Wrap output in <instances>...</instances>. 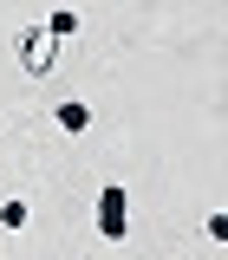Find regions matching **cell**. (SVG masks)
I'll return each instance as SVG.
<instances>
[{"mask_svg":"<svg viewBox=\"0 0 228 260\" xmlns=\"http://www.w3.org/2000/svg\"><path fill=\"white\" fill-rule=\"evenodd\" d=\"M13 59H20L26 78H52V72H59V32L46 26V20H39V26H20L13 32Z\"/></svg>","mask_w":228,"mask_h":260,"instance_id":"1","label":"cell"},{"mask_svg":"<svg viewBox=\"0 0 228 260\" xmlns=\"http://www.w3.org/2000/svg\"><path fill=\"white\" fill-rule=\"evenodd\" d=\"M130 234V195L124 182H104L98 189V241H124Z\"/></svg>","mask_w":228,"mask_h":260,"instance_id":"2","label":"cell"},{"mask_svg":"<svg viewBox=\"0 0 228 260\" xmlns=\"http://www.w3.org/2000/svg\"><path fill=\"white\" fill-rule=\"evenodd\" d=\"M52 124H59L65 137H78V130H92V104H85V98H65L59 111H52Z\"/></svg>","mask_w":228,"mask_h":260,"instance_id":"3","label":"cell"},{"mask_svg":"<svg viewBox=\"0 0 228 260\" xmlns=\"http://www.w3.org/2000/svg\"><path fill=\"white\" fill-rule=\"evenodd\" d=\"M0 228H7V234H26L33 228V202L26 195H7V202H0Z\"/></svg>","mask_w":228,"mask_h":260,"instance_id":"4","label":"cell"},{"mask_svg":"<svg viewBox=\"0 0 228 260\" xmlns=\"http://www.w3.org/2000/svg\"><path fill=\"white\" fill-rule=\"evenodd\" d=\"M46 26L59 32V39H72V32L85 26V20H78V7H52V13H46Z\"/></svg>","mask_w":228,"mask_h":260,"instance_id":"5","label":"cell"},{"mask_svg":"<svg viewBox=\"0 0 228 260\" xmlns=\"http://www.w3.org/2000/svg\"><path fill=\"white\" fill-rule=\"evenodd\" d=\"M202 241H228V215H222V208H215V215L202 221Z\"/></svg>","mask_w":228,"mask_h":260,"instance_id":"6","label":"cell"}]
</instances>
